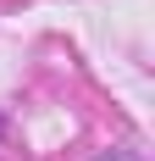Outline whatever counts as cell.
I'll return each instance as SVG.
<instances>
[{"instance_id":"1","label":"cell","mask_w":155,"mask_h":161,"mask_svg":"<svg viewBox=\"0 0 155 161\" xmlns=\"http://www.w3.org/2000/svg\"><path fill=\"white\" fill-rule=\"evenodd\" d=\"M105 161H139V156H133V150H111Z\"/></svg>"}]
</instances>
